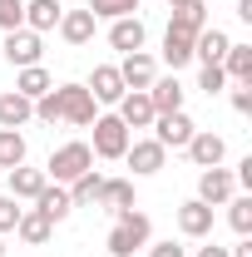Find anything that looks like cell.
I'll return each instance as SVG.
<instances>
[{
    "mask_svg": "<svg viewBox=\"0 0 252 257\" xmlns=\"http://www.w3.org/2000/svg\"><path fill=\"white\" fill-rule=\"evenodd\" d=\"M99 188H104V173L89 168V173H79V178L69 183V203H74V208H89V203L99 198Z\"/></svg>",
    "mask_w": 252,
    "mask_h": 257,
    "instance_id": "28",
    "label": "cell"
},
{
    "mask_svg": "<svg viewBox=\"0 0 252 257\" xmlns=\"http://www.w3.org/2000/svg\"><path fill=\"white\" fill-rule=\"evenodd\" d=\"M25 154H30V149H25V134H20V128H0V168H5V173L20 168Z\"/></svg>",
    "mask_w": 252,
    "mask_h": 257,
    "instance_id": "27",
    "label": "cell"
},
{
    "mask_svg": "<svg viewBox=\"0 0 252 257\" xmlns=\"http://www.w3.org/2000/svg\"><path fill=\"white\" fill-rule=\"evenodd\" d=\"M139 5H144V0H139Z\"/></svg>",
    "mask_w": 252,
    "mask_h": 257,
    "instance_id": "40",
    "label": "cell"
},
{
    "mask_svg": "<svg viewBox=\"0 0 252 257\" xmlns=\"http://www.w3.org/2000/svg\"><path fill=\"white\" fill-rule=\"evenodd\" d=\"M94 208H104V213H129V208H139V198H134V183L129 178H104V188H99Z\"/></svg>",
    "mask_w": 252,
    "mask_h": 257,
    "instance_id": "12",
    "label": "cell"
},
{
    "mask_svg": "<svg viewBox=\"0 0 252 257\" xmlns=\"http://www.w3.org/2000/svg\"><path fill=\"white\" fill-rule=\"evenodd\" d=\"M232 109L237 114H252V84H237L232 89Z\"/></svg>",
    "mask_w": 252,
    "mask_h": 257,
    "instance_id": "35",
    "label": "cell"
},
{
    "mask_svg": "<svg viewBox=\"0 0 252 257\" xmlns=\"http://www.w3.org/2000/svg\"><path fill=\"white\" fill-rule=\"evenodd\" d=\"M30 119H35V104L25 94H15V89L0 94V128H20V124H30Z\"/></svg>",
    "mask_w": 252,
    "mask_h": 257,
    "instance_id": "25",
    "label": "cell"
},
{
    "mask_svg": "<svg viewBox=\"0 0 252 257\" xmlns=\"http://www.w3.org/2000/svg\"><path fill=\"white\" fill-rule=\"evenodd\" d=\"M168 5H173V10H178V5H188V0H168Z\"/></svg>",
    "mask_w": 252,
    "mask_h": 257,
    "instance_id": "38",
    "label": "cell"
},
{
    "mask_svg": "<svg viewBox=\"0 0 252 257\" xmlns=\"http://www.w3.org/2000/svg\"><path fill=\"white\" fill-rule=\"evenodd\" d=\"M35 208H40L50 223H64V218L74 213V203H69V188H64V183H45V193L35 198Z\"/></svg>",
    "mask_w": 252,
    "mask_h": 257,
    "instance_id": "21",
    "label": "cell"
},
{
    "mask_svg": "<svg viewBox=\"0 0 252 257\" xmlns=\"http://www.w3.org/2000/svg\"><path fill=\"white\" fill-rule=\"evenodd\" d=\"M193 134H198V124H193L183 109H178V114H158V119H154V139L163 144V149H188Z\"/></svg>",
    "mask_w": 252,
    "mask_h": 257,
    "instance_id": "8",
    "label": "cell"
},
{
    "mask_svg": "<svg viewBox=\"0 0 252 257\" xmlns=\"http://www.w3.org/2000/svg\"><path fill=\"white\" fill-rule=\"evenodd\" d=\"M144 40H149V30H144V20H139V15H124V20H109V45H114V50L134 55V50H144Z\"/></svg>",
    "mask_w": 252,
    "mask_h": 257,
    "instance_id": "16",
    "label": "cell"
},
{
    "mask_svg": "<svg viewBox=\"0 0 252 257\" xmlns=\"http://www.w3.org/2000/svg\"><path fill=\"white\" fill-rule=\"evenodd\" d=\"M193 40H198V35H193V30H178V25L163 30V64H168L173 74H178L183 64H193Z\"/></svg>",
    "mask_w": 252,
    "mask_h": 257,
    "instance_id": "14",
    "label": "cell"
},
{
    "mask_svg": "<svg viewBox=\"0 0 252 257\" xmlns=\"http://www.w3.org/2000/svg\"><path fill=\"white\" fill-rule=\"evenodd\" d=\"M50 232H55V223H50L40 208H25V213H20V223H15V237H20V242H30V247H45V242H50Z\"/></svg>",
    "mask_w": 252,
    "mask_h": 257,
    "instance_id": "19",
    "label": "cell"
},
{
    "mask_svg": "<svg viewBox=\"0 0 252 257\" xmlns=\"http://www.w3.org/2000/svg\"><path fill=\"white\" fill-rule=\"evenodd\" d=\"M35 119L40 124H74V128H89L99 119V104L94 94L84 89V84H60V89H50V94L35 99Z\"/></svg>",
    "mask_w": 252,
    "mask_h": 257,
    "instance_id": "1",
    "label": "cell"
},
{
    "mask_svg": "<svg viewBox=\"0 0 252 257\" xmlns=\"http://www.w3.org/2000/svg\"><path fill=\"white\" fill-rule=\"evenodd\" d=\"M0 257H5V237H0Z\"/></svg>",
    "mask_w": 252,
    "mask_h": 257,
    "instance_id": "39",
    "label": "cell"
},
{
    "mask_svg": "<svg viewBox=\"0 0 252 257\" xmlns=\"http://www.w3.org/2000/svg\"><path fill=\"white\" fill-rule=\"evenodd\" d=\"M227 198H237V178L227 173V168H203L198 173V203H208V208H218V203H227Z\"/></svg>",
    "mask_w": 252,
    "mask_h": 257,
    "instance_id": "5",
    "label": "cell"
},
{
    "mask_svg": "<svg viewBox=\"0 0 252 257\" xmlns=\"http://www.w3.org/2000/svg\"><path fill=\"white\" fill-rule=\"evenodd\" d=\"M40 55H45V40H40L35 30H25V25H20V30L5 35V60L15 64V69H30V64H40Z\"/></svg>",
    "mask_w": 252,
    "mask_h": 257,
    "instance_id": "6",
    "label": "cell"
},
{
    "mask_svg": "<svg viewBox=\"0 0 252 257\" xmlns=\"http://www.w3.org/2000/svg\"><path fill=\"white\" fill-rule=\"evenodd\" d=\"M222 74L232 84H252V45H227L222 55Z\"/></svg>",
    "mask_w": 252,
    "mask_h": 257,
    "instance_id": "26",
    "label": "cell"
},
{
    "mask_svg": "<svg viewBox=\"0 0 252 257\" xmlns=\"http://www.w3.org/2000/svg\"><path fill=\"white\" fill-rule=\"evenodd\" d=\"M45 183H50V178H45V168H25V163H20V168H10V198H40V193H45Z\"/></svg>",
    "mask_w": 252,
    "mask_h": 257,
    "instance_id": "23",
    "label": "cell"
},
{
    "mask_svg": "<svg viewBox=\"0 0 252 257\" xmlns=\"http://www.w3.org/2000/svg\"><path fill=\"white\" fill-rule=\"evenodd\" d=\"M119 119H124V128L134 134V128H149L158 119L154 104H149V89H129L124 99H119Z\"/></svg>",
    "mask_w": 252,
    "mask_h": 257,
    "instance_id": "13",
    "label": "cell"
},
{
    "mask_svg": "<svg viewBox=\"0 0 252 257\" xmlns=\"http://www.w3.org/2000/svg\"><path fill=\"white\" fill-rule=\"evenodd\" d=\"M50 89H55V79H50V69H45V64H30V69H20V74H15V94H25L30 104H35L40 94H50Z\"/></svg>",
    "mask_w": 252,
    "mask_h": 257,
    "instance_id": "24",
    "label": "cell"
},
{
    "mask_svg": "<svg viewBox=\"0 0 252 257\" xmlns=\"http://www.w3.org/2000/svg\"><path fill=\"white\" fill-rule=\"evenodd\" d=\"M89 94H94V104H119V99L129 94L124 79H119V64H94V74H89V84H84Z\"/></svg>",
    "mask_w": 252,
    "mask_h": 257,
    "instance_id": "10",
    "label": "cell"
},
{
    "mask_svg": "<svg viewBox=\"0 0 252 257\" xmlns=\"http://www.w3.org/2000/svg\"><path fill=\"white\" fill-rule=\"evenodd\" d=\"M198 89H203V94H222V89H227L222 64H203V69H198Z\"/></svg>",
    "mask_w": 252,
    "mask_h": 257,
    "instance_id": "32",
    "label": "cell"
},
{
    "mask_svg": "<svg viewBox=\"0 0 252 257\" xmlns=\"http://www.w3.org/2000/svg\"><path fill=\"white\" fill-rule=\"evenodd\" d=\"M178 232H183V237H208V232H213V208L198 203V198H188V203L178 208Z\"/></svg>",
    "mask_w": 252,
    "mask_h": 257,
    "instance_id": "18",
    "label": "cell"
},
{
    "mask_svg": "<svg viewBox=\"0 0 252 257\" xmlns=\"http://www.w3.org/2000/svg\"><path fill=\"white\" fill-rule=\"evenodd\" d=\"M55 30H60L64 45H74V50H79V45H89V40H94V15H89V10H64Z\"/></svg>",
    "mask_w": 252,
    "mask_h": 257,
    "instance_id": "17",
    "label": "cell"
},
{
    "mask_svg": "<svg viewBox=\"0 0 252 257\" xmlns=\"http://www.w3.org/2000/svg\"><path fill=\"white\" fill-rule=\"evenodd\" d=\"M89 168H94V149H89L84 139H74V144H60V149L50 154V163H45V178L69 188V183H74L79 173H89Z\"/></svg>",
    "mask_w": 252,
    "mask_h": 257,
    "instance_id": "3",
    "label": "cell"
},
{
    "mask_svg": "<svg viewBox=\"0 0 252 257\" xmlns=\"http://www.w3.org/2000/svg\"><path fill=\"white\" fill-rule=\"evenodd\" d=\"M227 30H218V25H208V30H198V40H193V60L203 64H222V55H227Z\"/></svg>",
    "mask_w": 252,
    "mask_h": 257,
    "instance_id": "20",
    "label": "cell"
},
{
    "mask_svg": "<svg viewBox=\"0 0 252 257\" xmlns=\"http://www.w3.org/2000/svg\"><path fill=\"white\" fill-rule=\"evenodd\" d=\"M60 15H64L60 0H30V5H25V30L45 35V30H55V25H60Z\"/></svg>",
    "mask_w": 252,
    "mask_h": 257,
    "instance_id": "22",
    "label": "cell"
},
{
    "mask_svg": "<svg viewBox=\"0 0 252 257\" xmlns=\"http://www.w3.org/2000/svg\"><path fill=\"white\" fill-rule=\"evenodd\" d=\"M227 223L237 237H252V198H227Z\"/></svg>",
    "mask_w": 252,
    "mask_h": 257,
    "instance_id": "30",
    "label": "cell"
},
{
    "mask_svg": "<svg viewBox=\"0 0 252 257\" xmlns=\"http://www.w3.org/2000/svg\"><path fill=\"white\" fill-rule=\"evenodd\" d=\"M188 159L198 163V168H218V163L227 159V139L213 134V128H198V134L188 139Z\"/></svg>",
    "mask_w": 252,
    "mask_h": 257,
    "instance_id": "9",
    "label": "cell"
},
{
    "mask_svg": "<svg viewBox=\"0 0 252 257\" xmlns=\"http://www.w3.org/2000/svg\"><path fill=\"white\" fill-rule=\"evenodd\" d=\"M168 25H178V30H193V35L208 30V5H203V0H188V5H178Z\"/></svg>",
    "mask_w": 252,
    "mask_h": 257,
    "instance_id": "29",
    "label": "cell"
},
{
    "mask_svg": "<svg viewBox=\"0 0 252 257\" xmlns=\"http://www.w3.org/2000/svg\"><path fill=\"white\" fill-rule=\"evenodd\" d=\"M149 104H154V114H178V109H183V84H178V74H158L154 84H149Z\"/></svg>",
    "mask_w": 252,
    "mask_h": 257,
    "instance_id": "15",
    "label": "cell"
},
{
    "mask_svg": "<svg viewBox=\"0 0 252 257\" xmlns=\"http://www.w3.org/2000/svg\"><path fill=\"white\" fill-rule=\"evenodd\" d=\"M124 163L139 173V178H149V173H158V168L168 163V149H163L158 139H134V144L124 149Z\"/></svg>",
    "mask_w": 252,
    "mask_h": 257,
    "instance_id": "7",
    "label": "cell"
},
{
    "mask_svg": "<svg viewBox=\"0 0 252 257\" xmlns=\"http://www.w3.org/2000/svg\"><path fill=\"white\" fill-rule=\"evenodd\" d=\"M149 257H188L178 242H149Z\"/></svg>",
    "mask_w": 252,
    "mask_h": 257,
    "instance_id": "36",
    "label": "cell"
},
{
    "mask_svg": "<svg viewBox=\"0 0 252 257\" xmlns=\"http://www.w3.org/2000/svg\"><path fill=\"white\" fill-rule=\"evenodd\" d=\"M25 25V0H0V30H20Z\"/></svg>",
    "mask_w": 252,
    "mask_h": 257,
    "instance_id": "33",
    "label": "cell"
},
{
    "mask_svg": "<svg viewBox=\"0 0 252 257\" xmlns=\"http://www.w3.org/2000/svg\"><path fill=\"white\" fill-rule=\"evenodd\" d=\"M139 10V0H89V15L94 20H124Z\"/></svg>",
    "mask_w": 252,
    "mask_h": 257,
    "instance_id": "31",
    "label": "cell"
},
{
    "mask_svg": "<svg viewBox=\"0 0 252 257\" xmlns=\"http://www.w3.org/2000/svg\"><path fill=\"white\" fill-rule=\"evenodd\" d=\"M149 242H154V223H149V213L129 208V213L114 218V227H109V257H134V252H144Z\"/></svg>",
    "mask_w": 252,
    "mask_h": 257,
    "instance_id": "2",
    "label": "cell"
},
{
    "mask_svg": "<svg viewBox=\"0 0 252 257\" xmlns=\"http://www.w3.org/2000/svg\"><path fill=\"white\" fill-rule=\"evenodd\" d=\"M20 213H25V208H20V198H10V193H5V198H0V237H5V232H15Z\"/></svg>",
    "mask_w": 252,
    "mask_h": 257,
    "instance_id": "34",
    "label": "cell"
},
{
    "mask_svg": "<svg viewBox=\"0 0 252 257\" xmlns=\"http://www.w3.org/2000/svg\"><path fill=\"white\" fill-rule=\"evenodd\" d=\"M89 128H94V144H89V149H94V159H124V149L134 144V134L124 128L119 114H99Z\"/></svg>",
    "mask_w": 252,
    "mask_h": 257,
    "instance_id": "4",
    "label": "cell"
},
{
    "mask_svg": "<svg viewBox=\"0 0 252 257\" xmlns=\"http://www.w3.org/2000/svg\"><path fill=\"white\" fill-rule=\"evenodd\" d=\"M198 257H227V247H218V242H208V247H198Z\"/></svg>",
    "mask_w": 252,
    "mask_h": 257,
    "instance_id": "37",
    "label": "cell"
},
{
    "mask_svg": "<svg viewBox=\"0 0 252 257\" xmlns=\"http://www.w3.org/2000/svg\"><path fill=\"white\" fill-rule=\"evenodd\" d=\"M119 79H124V89H149L158 79V60L144 55V50H134V55H124V64H119Z\"/></svg>",
    "mask_w": 252,
    "mask_h": 257,
    "instance_id": "11",
    "label": "cell"
}]
</instances>
